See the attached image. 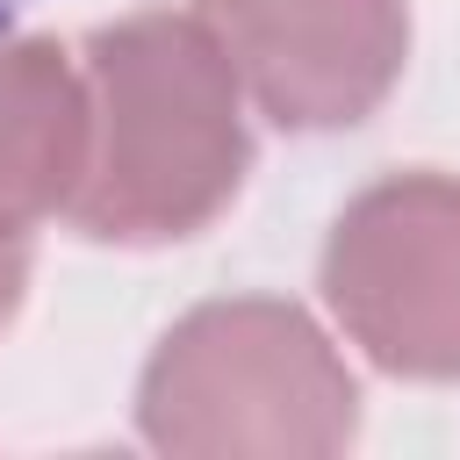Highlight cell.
<instances>
[{
  "mask_svg": "<svg viewBox=\"0 0 460 460\" xmlns=\"http://www.w3.org/2000/svg\"><path fill=\"white\" fill-rule=\"evenodd\" d=\"M93 101V151L72 201L93 244H180L208 230L244 172V86L194 7H144L101 22L79 50Z\"/></svg>",
  "mask_w": 460,
  "mask_h": 460,
  "instance_id": "cell-1",
  "label": "cell"
},
{
  "mask_svg": "<svg viewBox=\"0 0 460 460\" xmlns=\"http://www.w3.org/2000/svg\"><path fill=\"white\" fill-rule=\"evenodd\" d=\"M137 431L187 460H323L359 438V381L309 309L230 295L158 338L137 381Z\"/></svg>",
  "mask_w": 460,
  "mask_h": 460,
  "instance_id": "cell-2",
  "label": "cell"
},
{
  "mask_svg": "<svg viewBox=\"0 0 460 460\" xmlns=\"http://www.w3.org/2000/svg\"><path fill=\"white\" fill-rule=\"evenodd\" d=\"M331 323L395 381H460V180L410 165L359 187L323 237Z\"/></svg>",
  "mask_w": 460,
  "mask_h": 460,
  "instance_id": "cell-3",
  "label": "cell"
},
{
  "mask_svg": "<svg viewBox=\"0 0 460 460\" xmlns=\"http://www.w3.org/2000/svg\"><path fill=\"white\" fill-rule=\"evenodd\" d=\"M194 14L280 129H352L410 65V0H194Z\"/></svg>",
  "mask_w": 460,
  "mask_h": 460,
  "instance_id": "cell-4",
  "label": "cell"
},
{
  "mask_svg": "<svg viewBox=\"0 0 460 460\" xmlns=\"http://www.w3.org/2000/svg\"><path fill=\"white\" fill-rule=\"evenodd\" d=\"M93 151L86 65L50 36L0 43V216L36 230L72 216Z\"/></svg>",
  "mask_w": 460,
  "mask_h": 460,
  "instance_id": "cell-5",
  "label": "cell"
},
{
  "mask_svg": "<svg viewBox=\"0 0 460 460\" xmlns=\"http://www.w3.org/2000/svg\"><path fill=\"white\" fill-rule=\"evenodd\" d=\"M22 295H29V230L0 216V331L14 323Z\"/></svg>",
  "mask_w": 460,
  "mask_h": 460,
  "instance_id": "cell-6",
  "label": "cell"
}]
</instances>
